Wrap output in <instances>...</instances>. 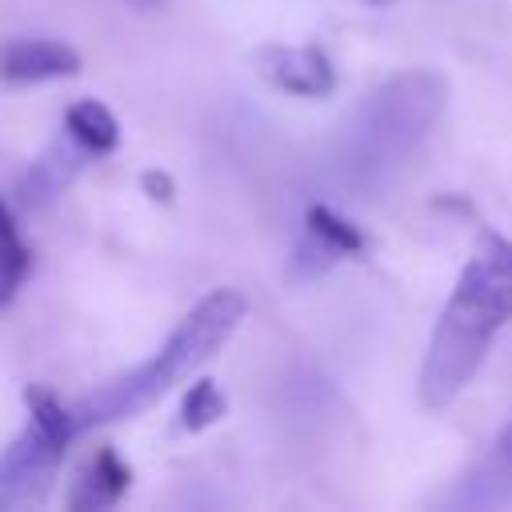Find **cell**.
<instances>
[{
    "mask_svg": "<svg viewBox=\"0 0 512 512\" xmlns=\"http://www.w3.org/2000/svg\"><path fill=\"white\" fill-rule=\"evenodd\" d=\"M512 320V240L500 232H484L464 260L452 296L432 328L424 368H420V400L428 408H448L480 372L492 352V340Z\"/></svg>",
    "mask_w": 512,
    "mask_h": 512,
    "instance_id": "1",
    "label": "cell"
},
{
    "mask_svg": "<svg viewBox=\"0 0 512 512\" xmlns=\"http://www.w3.org/2000/svg\"><path fill=\"white\" fill-rule=\"evenodd\" d=\"M84 156H88V152L64 132L56 144H48V148L32 160V172H28L24 184H20V200H24L28 208H44L48 200H56V196L68 188V180L80 172Z\"/></svg>",
    "mask_w": 512,
    "mask_h": 512,
    "instance_id": "7",
    "label": "cell"
},
{
    "mask_svg": "<svg viewBox=\"0 0 512 512\" xmlns=\"http://www.w3.org/2000/svg\"><path fill=\"white\" fill-rule=\"evenodd\" d=\"M128 480H132V472L116 460V452L104 448V452H96L92 464L80 472L76 492H72V508H108V504H116V500L124 496Z\"/></svg>",
    "mask_w": 512,
    "mask_h": 512,
    "instance_id": "8",
    "label": "cell"
},
{
    "mask_svg": "<svg viewBox=\"0 0 512 512\" xmlns=\"http://www.w3.org/2000/svg\"><path fill=\"white\" fill-rule=\"evenodd\" d=\"M64 132L88 152V156H104L116 148L120 140V124L116 116L100 104V100H76L68 112H64Z\"/></svg>",
    "mask_w": 512,
    "mask_h": 512,
    "instance_id": "9",
    "label": "cell"
},
{
    "mask_svg": "<svg viewBox=\"0 0 512 512\" xmlns=\"http://www.w3.org/2000/svg\"><path fill=\"white\" fill-rule=\"evenodd\" d=\"M304 236H312L316 244H324L336 260H340V256H356V252H364V236H360V228L348 224L340 212H332V208H324V204H316V208L308 212V220H304Z\"/></svg>",
    "mask_w": 512,
    "mask_h": 512,
    "instance_id": "10",
    "label": "cell"
},
{
    "mask_svg": "<svg viewBox=\"0 0 512 512\" xmlns=\"http://www.w3.org/2000/svg\"><path fill=\"white\" fill-rule=\"evenodd\" d=\"M260 72L292 96H324L336 84L328 56L312 44H268L260 48Z\"/></svg>",
    "mask_w": 512,
    "mask_h": 512,
    "instance_id": "5",
    "label": "cell"
},
{
    "mask_svg": "<svg viewBox=\"0 0 512 512\" xmlns=\"http://www.w3.org/2000/svg\"><path fill=\"white\" fill-rule=\"evenodd\" d=\"M500 464L512 468V424H508V432L500 436Z\"/></svg>",
    "mask_w": 512,
    "mask_h": 512,
    "instance_id": "14",
    "label": "cell"
},
{
    "mask_svg": "<svg viewBox=\"0 0 512 512\" xmlns=\"http://www.w3.org/2000/svg\"><path fill=\"white\" fill-rule=\"evenodd\" d=\"M144 184H148V188H152V196H160V200H168V196H172V180H168V176L148 172V176H144Z\"/></svg>",
    "mask_w": 512,
    "mask_h": 512,
    "instance_id": "13",
    "label": "cell"
},
{
    "mask_svg": "<svg viewBox=\"0 0 512 512\" xmlns=\"http://www.w3.org/2000/svg\"><path fill=\"white\" fill-rule=\"evenodd\" d=\"M372 4H388V0H372Z\"/></svg>",
    "mask_w": 512,
    "mask_h": 512,
    "instance_id": "15",
    "label": "cell"
},
{
    "mask_svg": "<svg viewBox=\"0 0 512 512\" xmlns=\"http://www.w3.org/2000/svg\"><path fill=\"white\" fill-rule=\"evenodd\" d=\"M448 104V84L432 68H408L372 88L340 140V168L356 188L388 184L428 140Z\"/></svg>",
    "mask_w": 512,
    "mask_h": 512,
    "instance_id": "2",
    "label": "cell"
},
{
    "mask_svg": "<svg viewBox=\"0 0 512 512\" xmlns=\"http://www.w3.org/2000/svg\"><path fill=\"white\" fill-rule=\"evenodd\" d=\"M224 396H220V388L212 384V380H196L192 388H188V396H184V408H180V424L188 428V432H200V428H208L212 420H220L224 416Z\"/></svg>",
    "mask_w": 512,
    "mask_h": 512,
    "instance_id": "12",
    "label": "cell"
},
{
    "mask_svg": "<svg viewBox=\"0 0 512 512\" xmlns=\"http://www.w3.org/2000/svg\"><path fill=\"white\" fill-rule=\"evenodd\" d=\"M28 428L0 452V508L44 504L68 444L80 436L72 408H64L48 388H28Z\"/></svg>",
    "mask_w": 512,
    "mask_h": 512,
    "instance_id": "4",
    "label": "cell"
},
{
    "mask_svg": "<svg viewBox=\"0 0 512 512\" xmlns=\"http://www.w3.org/2000/svg\"><path fill=\"white\" fill-rule=\"evenodd\" d=\"M28 264H32L28 244L20 240V232H16L12 216H8V208L0 204V308H4V304L16 296V288L24 284Z\"/></svg>",
    "mask_w": 512,
    "mask_h": 512,
    "instance_id": "11",
    "label": "cell"
},
{
    "mask_svg": "<svg viewBox=\"0 0 512 512\" xmlns=\"http://www.w3.org/2000/svg\"><path fill=\"white\" fill-rule=\"evenodd\" d=\"M244 320V296L232 288H216L208 292L180 324L176 332L164 340V348L144 360L140 368L108 380L104 388H96L92 396H84L80 404H72L76 428L88 432L96 424L108 420H128L140 416L144 408H152L168 388H176L180 380H188L200 364H208L216 356V348L240 328Z\"/></svg>",
    "mask_w": 512,
    "mask_h": 512,
    "instance_id": "3",
    "label": "cell"
},
{
    "mask_svg": "<svg viewBox=\"0 0 512 512\" xmlns=\"http://www.w3.org/2000/svg\"><path fill=\"white\" fill-rule=\"evenodd\" d=\"M80 72V56L76 48L60 44V40H8L0 48V80L8 84H40V80H60V76H76Z\"/></svg>",
    "mask_w": 512,
    "mask_h": 512,
    "instance_id": "6",
    "label": "cell"
}]
</instances>
